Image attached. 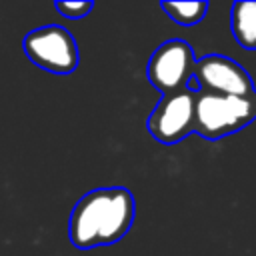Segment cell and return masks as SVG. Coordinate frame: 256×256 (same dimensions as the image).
Listing matches in <instances>:
<instances>
[{"label": "cell", "mask_w": 256, "mask_h": 256, "mask_svg": "<svg viewBox=\"0 0 256 256\" xmlns=\"http://www.w3.org/2000/svg\"><path fill=\"white\" fill-rule=\"evenodd\" d=\"M134 214L136 204L128 188L108 186L90 190L72 208L68 238L80 250L116 244L132 228Z\"/></svg>", "instance_id": "cell-1"}, {"label": "cell", "mask_w": 256, "mask_h": 256, "mask_svg": "<svg viewBox=\"0 0 256 256\" xmlns=\"http://www.w3.org/2000/svg\"><path fill=\"white\" fill-rule=\"evenodd\" d=\"M252 96H222L196 92L194 98V132L208 140L230 136L254 120Z\"/></svg>", "instance_id": "cell-2"}, {"label": "cell", "mask_w": 256, "mask_h": 256, "mask_svg": "<svg viewBox=\"0 0 256 256\" xmlns=\"http://www.w3.org/2000/svg\"><path fill=\"white\" fill-rule=\"evenodd\" d=\"M22 50L34 66L52 74H70L80 60L74 36L58 24L30 30L22 40Z\"/></svg>", "instance_id": "cell-3"}, {"label": "cell", "mask_w": 256, "mask_h": 256, "mask_svg": "<svg viewBox=\"0 0 256 256\" xmlns=\"http://www.w3.org/2000/svg\"><path fill=\"white\" fill-rule=\"evenodd\" d=\"M194 64L196 56L192 46L186 40L174 38L166 40L154 50L148 60L146 74L150 84L166 96L188 88L194 74Z\"/></svg>", "instance_id": "cell-4"}, {"label": "cell", "mask_w": 256, "mask_h": 256, "mask_svg": "<svg viewBox=\"0 0 256 256\" xmlns=\"http://www.w3.org/2000/svg\"><path fill=\"white\" fill-rule=\"evenodd\" d=\"M194 98L190 88L166 94L148 116V132L160 144L172 146L194 132Z\"/></svg>", "instance_id": "cell-5"}, {"label": "cell", "mask_w": 256, "mask_h": 256, "mask_svg": "<svg viewBox=\"0 0 256 256\" xmlns=\"http://www.w3.org/2000/svg\"><path fill=\"white\" fill-rule=\"evenodd\" d=\"M198 90L222 96H252L254 86L250 74L228 56L210 54L194 64L192 74Z\"/></svg>", "instance_id": "cell-6"}, {"label": "cell", "mask_w": 256, "mask_h": 256, "mask_svg": "<svg viewBox=\"0 0 256 256\" xmlns=\"http://www.w3.org/2000/svg\"><path fill=\"white\" fill-rule=\"evenodd\" d=\"M230 28L244 50H256V2H236L230 14Z\"/></svg>", "instance_id": "cell-7"}, {"label": "cell", "mask_w": 256, "mask_h": 256, "mask_svg": "<svg viewBox=\"0 0 256 256\" xmlns=\"http://www.w3.org/2000/svg\"><path fill=\"white\" fill-rule=\"evenodd\" d=\"M160 8L170 16V20L182 26H194L206 16L208 2H160Z\"/></svg>", "instance_id": "cell-8"}, {"label": "cell", "mask_w": 256, "mask_h": 256, "mask_svg": "<svg viewBox=\"0 0 256 256\" xmlns=\"http://www.w3.org/2000/svg\"><path fill=\"white\" fill-rule=\"evenodd\" d=\"M54 8L68 20H80L94 8L92 2H54Z\"/></svg>", "instance_id": "cell-9"}, {"label": "cell", "mask_w": 256, "mask_h": 256, "mask_svg": "<svg viewBox=\"0 0 256 256\" xmlns=\"http://www.w3.org/2000/svg\"><path fill=\"white\" fill-rule=\"evenodd\" d=\"M252 106H254V116H256V90H254V94H252Z\"/></svg>", "instance_id": "cell-10"}]
</instances>
